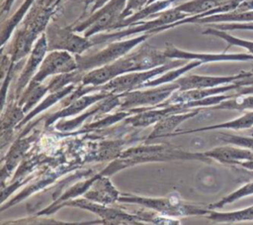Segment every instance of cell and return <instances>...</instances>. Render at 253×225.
Returning a JSON list of instances; mask_svg holds the SVG:
<instances>
[{
	"mask_svg": "<svg viewBox=\"0 0 253 225\" xmlns=\"http://www.w3.org/2000/svg\"><path fill=\"white\" fill-rule=\"evenodd\" d=\"M218 140H220L226 144L247 148V149L253 151V135L248 137V136L232 135V134H228V133H220V135L218 136Z\"/></svg>",
	"mask_w": 253,
	"mask_h": 225,
	"instance_id": "836d02e7",
	"label": "cell"
},
{
	"mask_svg": "<svg viewBox=\"0 0 253 225\" xmlns=\"http://www.w3.org/2000/svg\"><path fill=\"white\" fill-rule=\"evenodd\" d=\"M69 206V207H76L81 208L84 210L91 211L96 213L101 220L92 221V222H84L83 224H131V225H139L143 224L135 214L131 213L130 211H126L125 209L116 208V207H109L107 204L98 203L87 198H76V199H69L66 200L54 208V211L60 209L61 207Z\"/></svg>",
	"mask_w": 253,
	"mask_h": 225,
	"instance_id": "8992f818",
	"label": "cell"
},
{
	"mask_svg": "<svg viewBox=\"0 0 253 225\" xmlns=\"http://www.w3.org/2000/svg\"><path fill=\"white\" fill-rule=\"evenodd\" d=\"M252 74L250 70L226 76H212V75H200V74H188L185 76H180L175 80L179 84V90H190V89H200V88H209L218 85L228 84L235 82L241 78H244Z\"/></svg>",
	"mask_w": 253,
	"mask_h": 225,
	"instance_id": "5bb4252c",
	"label": "cell"
},
{
	"mask_svg": "<svg viewBox=\"0 0 253 225\" xmlns=\"http://www.w3.org/2000/svg\"><path fill=\"white\" fill-rule=\"evenodd\" d=\"M165 55L172 59H186L193 60L199 59L203 63L212 61H250L253 60V55L251 54H227L225 52L219 54L212 53H194L176 48L174 45L167 43L166 49L164 50Z\"/></svg>",
	"mask_w": 253,
	"mask_h": 225,
	"instance_id": "4fadbf2b",
	"label": "cell"
},
{
	"mask_svg": "<svg viewBox=\"0 0 253 225\" xmlns=\"http://www.w3.org/2000/svg\"><path fill=\"white\" fill-rule=\"evenodd\" d=\"M238 167H241L243 169H249V170H253V159L251 160H248V161H244V162H241Z\"/></svg>",
	"mask_w": 253,
	"mask_h": 225,
	"instance_id": "7bdbcfd3",
	"label": "cell"
},
{
	"mask_svg": "<svg viewBox=\"0 0 253 225\" xmlns=\"http://www.w3.org/2000/svg\"><path fill=\"white\" fill-rule=\"evenodd\" d=\"M44 33L48 52L66 51L75 56L82 55L93 47L90 38L78 35L70 26L60 27L56 23H49Z\"/></svg>",
	"mask_w": 253,
	"mask_h": 225,
	"instance_id": "ba28073f",
	"label": "cell"
},
{
	"mask_svg": "<svg viewBox=\"0 0 253 225\" xmlns=\"http://www.w3.org/2000/svg\"><path fill=\"white\" fill-rule=\"evenodd\" d=\"M253 22V10L245 12L231 11L227 13L214 14L195 20L196 24H215V23H242Z\"/></svg>",
	"mask_w": 253,
	"mask_h": 225,
	"instance_id": "484cf974",
	"label": "cell"
},
{
	"mask_svg": "<svg viewBox=\"0 0 253 225\" xmlns=\"http://www.w3.org/2000/svg\"><path fill=\"white\" fill-rule=\"evenodd\" d=\"M111 94H114V93L109 92V91L100 90V91L89 93L88 95L87 94L82 95V96L76 98L75 100H73L72 102H70L69 104H67L66 106H64L63 108H61L60 110L49 115L46 118L44 126L49 127L51 124H53L58 119H64L66 117L74 116V115L80 113L81 111L87 109L94 103H97L98 101L108 97Z\"/></svg>",
	"mask_w": 253,
	"mask_h": 225,
	"instance_id": "e0dca14e",
	"label": "cell"
},
{
	"mask_svg": "<svg viewBox=\"0 0 253 225\" xmlns=\"http://www.w3.org/2000/svg\"><path fill=\"white\" fill-rule=\"evenodd\" d=\"M203 35H211V36L218 37V38L224 40L227 43V47L224 50V52H226L231 46H236V47H241V48L247 50L249 54L253 55V41H248V40L234 37V36L228 34L226 31L219 30V29H216L213 27L206 29L203 32Z\"/></svg>",
	"mask_w": 253,
	"mask_h": 225,
	"instance_id": "1f68e13d",
	"label": "cell"
},
{
	"mask_svg": "<svg viewBox=\"0 0 253 225\" xmlns=\"http://www.w3.org/2000/svg\"><path fill=\"white\" fill-rule=\"evenodd\" d=\"M188 60L186 59H172L170 62L157 66L155 68L149 70H141V71H131L126 72L122 75L115 77L104 85L98 86L99 90L109 91L114 94H121L124 92L135 90L141 88L142 84L157 75H160L170 69L182 66L184 62Z\"/></svg>",
	"mask_w": 253,
	"mask_h": 225,
	"instance_id": "52a82bcc",
	"label": "cell"
},
{
	"mask_svg": "<svg viewBox=\"0 0 253 225\" xmlns=\"http://www.w3.org/2000/svg\"><path fill=\"white\" fill-rule=\"evenodd\" d=\"M38 133L34 132L29 137H18V139L11 146L7 155L2 159L1 167V182L4 185L6 178L12 173L13 169L25 158L26 153L32 147L33 142L37 139Z\"/></svg>",
	"mask_w": 253,
	"mask_h": 225,
	"instance_id": "2e32d148",
	"label": "cell"
},
{
	"mask_svg": "<svg viewBox=\"0 0 253 225\" xmlns=\"http://www.w3.org/2000/svg\"><path fill=\"white\" fill-rule=\"evenodd\" d=\"M37 0H25L24 3L19 7V9L13 14L9 19H7L5 22L2 23V28H1V45L4 47L6 42L10 39L13 31L15 28L21 23L23 18L27 15L29 10L31 9L32 5Z\"/></svg>",
	"mask_w": 253,
	"mask_h": 225,
	"instance_id": "83f0119b",
	"label": "cell"
},
{
	"mask_svg": "<svg viewBox=\"0 0 253 225\" xmlns=\"http://www.w3.org/2000/svg\"><path fill=\"white\" fill-rule=\"evenodd\" d=\"M155 1H158V0H148V2H147L146 5H148V4H150V3H153V2H155Z\"/></svg>",
	"mask_w": 253,
	"mask_h": 225,
	"instance_id": "f6af8a7d",
	"label": "cell"
},
{
	"mask_svg": "<svg viewBox=\"0 0 253 225\" xmlns=\"http://www.w3.org/2000/svg\"><path fill=\"white\" fill-rule=\"evenodd\" d=\"M119 202L138 204L149 208L161 215L168 217H184L195 215H207L211 212L208 204H198L186 202L177 193H171L166 197H145L131 193H121Z\"/></svg>",
	"mask_w": 253,
	"mask_h": 225,
	"instance_id": "7a4b0ae2",
	"label": "cell"
},
{
	"mask_svg": "<svg viewBox=\"0 0 253 225\" xmlns=\"http://www.w3.org/2000/svg\"><path fill=\"white\" fill-rule=\"evenodd\" d=\"M56 8L46 6L37 0L29 10L21 26L15 32L14 38L7 50L13 63H17L27 56L34 48L35 43L45 31L51 16Z\"/></svg>",
	"mask_w": 253,
	"mask_h": 225,
	"instance_id": "6da1fadb",
	"label": "cell"
},
{
	"mask_svg": "<svg viewBox=\"0 0 253 225\" xmlns=\"http://www.w3.org/2000/svg\"><path fill=\"white\" fill-rule=\"evenodd\" d=\"M47 43L45 33L43 32L34 45L33 50L29 54V56L21 70V73L15 84V96L19 98L25 88L28 86L36 72L38 71L42 59L47 54Z\"/></svg>",
	"mask_w": 253,
	"mask_h": 225,
	"instance_id": "7c38bea8",
	"label": "cell"
},
{
	"mask_svg": "<svg viewBox=\"0 0 253 225\" xmlns=\"http://www.w3.org/2000/svg\"><path fill=\"white\" fill-rule=\"evenodd\" d=\"M46 92H49L48 83L42 84V82L30 81L21 96L18 98L17 103L23 108V111L26 114L30 110H32V108L41 100V98Z\"/></svg>",
	"mask_w": 253,
	"mask_h": 225,
	"instance_id": "cb8c5ba5",
	"label": "cell"
},
{
	"mask_svg": "<svg viewBox=\"0 0 253 225\" xmlns=\"http://www.w3.org/2000/svg\"><path fill=\"white\" fill-rule=\"evenodd\" d=\"M253 195V179L246 181L242 186H240L238 189H236L235 191L229 193L228 195L222 197L220 200L211 203V204H208V207L211 210H215V209H220L222 208L224 205L228 204V203H232L235 202L241 198H244L246 196H250Z\"/></svg>",
	"mask_w": 253,
	"mask_h": 225,
	"instance_id": "d6a6232c",
	"label": "cell"
},
{
	"mask_svg": "<svg viewBox=\"0 0 253 225\" xmlns=\"http://www.w3.org/2000/svg\"><path fill=\"white\" fill-rule=\"evenodd\" d=\"M77 69L78 64L73 54L66 51H50L45 55L31 81L42 82L48 76L68 73Z\"/></svg>",
	"mask_w": 253,
	"mask_h": 225,
	"instance_id": "30bf717a",
	"label": "cell"
},
{
	"mask_svg": "<svg viewBox=\"0 0 253 225\" xmlns=\"http://www.w3.org/2000/svg\"><path fill=\"white\" fill-rule=\"evenodd\" d=\"M229 0H190L180 5L175 6V8L188 16L200 15L206 13L211 9L221 6Z\"/></svg>",
	"mask_w": 253,
	"mask_h": 225,
	"instance_id": "f546056e",
	"label": "cell"
},
{
	"mask_svg": "<svg viewBox=\"0 0 253 225\" xmlns=\"http://www.w3.org/2000/svg\"><path fill=\"white\" fill-rule=\"evenodd\" d=\"M15 0H1V16L2 21L4 20V16L10 12V9Z\"/></svg>",
	"mask_w": 253,
	"mask_h": 225,
	"instance_id": "f35d334b",
	"label": "cell"
},
{
	"mask_svg": "<svg viewBox=\"0 0 253 225\" xmlns=\"http://www.w3.org/2000/svg\"><path fill=\"white\" fill-rule=\"evenodd\" d=\"M42 4L49 6V7H53L56 8L58 6V4L62 1V0H40Z\"/></svg>",
	"mask_w": 253,
	"mask_h": 225,
	"instance_id": "ee69618b",
	"label": "cell"
},
{
	"mask_svg": "<svg viewBox=\"0 0 253 225\" xmlns=\"http://www.w3.org/2000/svg\"><path fill=\"white\" fill-rule=\"evenodd\" d=\"M179 84L175 81L150 87L145 90H131L119 94L121 104L119 110L126 111L132 108L153 107L165 101L175 90L179 89Z\"/></svg>",
	"mask_w": 253,
	"mask_h": 225,
	"instance_id": "9c48e42d",
	"label": "cell"
},
{
	"mask_svg": "<svg viewBox=\"0 0 253 225\" xmlns=\"http://www.w3.org/2000/svg\"><path fill=\"white\" fill-rule=\"evenodd\" d=\"M204 153L211 161H216L222 165L231 167L238 166L241 162L253 159V151L230 144L216 147Z\"/></svg>",
	"mask_w": 253,
	"mask_h": 225,
	"instance_id": "d6986e66",
	"label": "cell"
},
{
	"mask_svg": "<svg viewBox=\"0 0 253 225\" xmlns=\"http://www.w3.org/2000/svg\"><path fill=\"white\" fill-rule=\"evenodd\" d=\"M232 169L238 174V177L236 178L238 182H246L253 179V170H249L238 166H232Z\"/></svg>",
	"mask_w": 253,
	"mask_h": 225,
	"instance_id": "74e56055",
	"label": "cell"
},
{
	"mask_svg": "<svg viewBox=\"0 0 253 225\" xmlns=\"http://www.w3.org/2000/svg\"><path fill=\"white\" fill-rule=\"evenodd\" d=\"M108 1L110 0H81V2L84 4V9H83L82 15L79 17L77 21H81L87 18L92 13L97 11L99 8L104 6Z\"/></svg>",
	"mask_w": 253,
	"mask_h": 225,
	"instance_id": "e575fe53",
	"label": "cell"
},
{
	"mask_svg": "<svg viewBox=\"0 0 253 225\" xmlns=\"http://www.w3.org/2000/svg\"><path fill=\"white\" fill-rule=\"evenodd\" d=\"M124 56L128 63L129 72L149 70L172 60V58H169L165 55L164 51H160L148 45L145 41L139 44L135 50H131Z\"/></svg>",
	"mask_w": 253,
	"mask_h": 225,
	"instance_id": "8fae6325",
	"label": "cell"
},
{
	"mask_svg": "<svg viewBox=\"0 0 253 225\" xmlns=\"http://www.w3.org/2000/svg\"><path fill=\"white\" fill-rule=\"evenodd\" d=\"M253 10V0H245L238 5V7L234 10L236 12H245Z\"/></svg>",
	"mask_w": 253,
	"mask_h": 225,
	"instance_id": "ab89813d",
	"label": "cell"
},
{
	"mask_svg": "<svg viewBox=\"0 0 253 225\" xmlns=\"http://www.w3.org/2000/svg\"><path fill=\"white\" fill-rule=\"evenodd\" d=\"M251 135H253V130H252V131H251Z\"/></svg>",
	"mask_w": 253,
	"mask_h": 225,
	"instance_id": "7dc6e473",
	"label": "cell"
},
{
	"mask_svg": "<svg viewBox=\"0 0 253 225\" xmlns=\"http://www.w3.org/2000/svg\"><path fill=\"white\" fill-rule=\"evenodd\" d=\"M69 169L62 166H58L56 169L47 170L45 173H42L41 177H39L37 180H35L33 183H31L29 186H27L24 190H22L17 196H15L13 199H11L9 202H7L6 205H2L1 206V210L3 211L5 208H8L12 205H14L15 203L20 202L21 200H23L24 198H26L27 196L33 194L34 192L43 188L44 186L48 185L49 183H51L53 180H55L61 173L68 171Z\"/></svg>",
	"mask_w": 253,
	"mask_h": 225,
	"instance_id": "44dd1931",
	"label": "cell"
},
{
	"mask_svg": "<svg viewBox=\"0 0 253 225\" xmlns=\"http://www.w3.org/2000/svg\"><path fill=\"white\" fill-rule=\"evenodd\" d=\"M121 104V100L119 97V94H111L108 97L98 101L95 106L88 109L85 113L77 116L76 118L70 119V120H64L61 119L56 124V129L61 132H69L73 131L88 118H91L92 116H100L102 114H105L111 110H114L115 108L119 107Z\"/></svg>",
	"mask_w": 253,
	"mask_h": 225,
	"instance_id": "9a60e30c",
	"label": "cell"
},
{
	"mask_svg": "<svg viewBox=\"0 0 253 225\" xmlns=\"http://www.w3.org/2000/svg\"><path fill=\"white\" fill-rule=\"evenodd\" d=\"M213 28L223 30V31H233V30H247L253 31V22H242V23H221L216 24Z\"/></svg>",
	"mask_w": 253,
	"mask_h": 225,
	"instance_id": "d590c367",
	"label": "cell"
},
{
	"mask_svg": "<svg viewBox=\"0 0 253 225\" xmlns=\"http://www.w3.org/2000/svg\"><path fill=\"white\" fill-rule=\"evenodd\" d=\"M120 194L107 175L96 173L93 176L92 183L83 196L89 200L109 205L118 201Z\"/></svg>",
	"mask_w": 253,
	"mask_h": 225,
	"instance_id": "ac0fdd59",
	"label": "cell"
},
{
	"mask_svg": "<svg viewBox=\"0 0 253 225\" xmlns=\"http://www.w3.org/2000/svg\"><path fill=\"white\" fill-rule=\"evenodd\" d=\"M206 217L216 223H234L239 221H253V205L228 212H217L214 210H211Z\"/></svg>",
	"mask_w": 253,
	"mask_h": 225,
	"instance_id": "4316f807",
	"label": "cell"
},
{
	"mask_svg": "<svg viewBox=\"0 0 253 225\" xmlns=\"http://www.w3.org/2000/svg\"><path fill=\"white\" fill-rule=\"evenodd\" d=\"M176 1H178V0H161V1L158 0V1H155V2L150 3L148 5H145L142 9L134 12L133 14L128 16L127 18L122 20L115 27L114 31L125 29L126 27H129V26L133 25L136 22L143 21L144 19H146L148 17H153L156 14H158L159 12L168 9L170 7V5L174 2H176Z\"/></svg>",
	"mask_w": 253,
	"mask_h": 225,
	"instance_id": "7402d4cb",
	"label": "cell"
},
{
	"mask_svg": "<svg viewBox=\"0 0 253 225\" xmlns=\"http://www.w3.org/2000/svg\"><path fill=\"white\" fill-rule=\"evenodd\" d=\"M126 5V0H110L87 18L70 25V28L76 33H83L87 38L102 32H113L123 20L122 15Z\"/></svg>",
	"mask_w": 253,
	"mask_h": 225,
	"instance_id": "3957f363",
	"label": "cell"
},
{
	"mask_svg": "<svg viewBox=\"0 0 253 225\" xmlns=\"http://www.w3.org/2000/svg\"><path fill=\"white\" fill-rule=\"evenodd\" d=\"M151 36L152 35L150 34H142L128 40L114 41L108 43L107 46L101 50L95 52H86L82 55H75L78 70L87 72L94 68L114 62Z\"/></svg>",
	"mask_w": 253,
	"mask_h": 225,
	"instance_id": "277c9868",
	"label": "cell"
},
{
	"mask_svg": "<svg viewBox=\"0 0 253 225\" xmlns=\"http://www.w3.org/2000/svg\"><path fill=\"white\" fill-rule=\"evenodd\" d=\"M203 64V62L199 59H193L190 62H187L185 64H183L182 66L173 68L168 70L166 73L161 74L159 77L157 78H152L146 82H144L141 86L142 87H153V86H158L161 84H165V83H170L175 81L176 79H178L180 76H182L184 73H186L187 71L199 66Z\"/></svg>",
	"mask_w": 253,
	"mask_h": 225,
	"instance_id": "f1b7e54d",
	"label": "cell"
},
{
	"mask_svg": "<svg viewBox=\"0 0 253 225\" xmlns=\"http://www.w3.org/2000/svg\"><path fill=\"white\" fill-rule=\"evenodd\" d=\"M147 2L148 0H126V5L122 15L123 20L127 18L134 12L142 9L147 4Z\"/></svg>",
	"mask_w": 253,
	"mask_h": 225,
	"instance_id": "8d00e7d4",
	"label": "cell"
},
{
	"mask_svg": "<svg viewBox=\"0 0 253 225\" xmlns=\"http://www.w3.org/2000/svg\"><path fill=\"white\" fill-rule=\"evenodd\" d=\"M253 94V85H247V86H241L238 89L235 90L234 96L236 95H248Z\"/></svg>",
	"mask_w": 253,
	"mask_h": 225,
	"instance_id": "60d3db41",
	"label": "cell"
},
{
	"mask_svg": "<svg viewBox=\"0 0 253 225\" xmlns=\"http://www.w3.org/2000/svg\"><path fill=\"white\" fill-rule=\"evenodd\" d=\"M202 111H205L204 108H196L195 110H191L189 112L184 113H174L165 116L161 120H159L156 124H154V128L152 132L148 135L147 140H153L156 138L163 137H171L174 133L176 127L182 122L195 117Z\"/></svg>",
	"mask_w": 253,
	"mask_h": 225,
	"instance_id": "ffe728a7",
	"label": "cell"
},
{
	"mask_svg": "<svg viewBox=\"0 0 253 225\" xmlns=\"http://www.w3.org/2000/svg\"><path fill=\"white\" fill-rule=\"evenodd\" d=\"M235 83L241 87V86H247V85H253V74H250L244 78H241L239 80H236Z\"/></svg>",
	"mask_w": 253,
	"mask_h": 225,
	"instance_id": "b9f144b4",
	"label": "cell"
},
{
	"mask_svg": "<svg viewBox=\"0 0 253 225\" xmlns=\"http://www.w3.org/2000/svg\"><path fill=\"white\" fill-rule=\"evenodd\" d=\"M186 17H189L186 13H183L179 10H177L175 7L168 8L166 10H163L153 16V19L148 21H139L134 23L133 25L126 27L125 29L117 30L114 32H106V33H100L93 37H91V41L93 43V46L102 45V44H108L110 42L114 41H120L124 38L143 33V34H150L153 30L170 25L172 23H175L177 21H180ZM151 35V34H150Z\"/></svg>",
	"mask_w": 253,
	"mask_h": 225,
	"instance_id": "5b68a950",
	"label": "cell"
},
{
	"mask_svg": "<svg viewBox=\"0 0 253 225\" xmlns=\"http://www.w3.org/2000/svg\"><path fill=\"white\" fill-rule=\"evenodd\" d=\"M77 83H71V84H68L66 86H64L63 88L61 89H58L56 91H53V92H49V95L43 100L41 102L40 105H38L37 107H35L34 109H32V111H30L25 117L24 119L21 121V123L17 126L16 129H19L21 127H23L24 125H26L32 118H34L35 116H37L39 113H41L42 111L49 108L50 106H52L53 104H55L56 102L62 100L64 97H66L68 94H70L75 88H76V85Z\"/></svg>",
	"mask_w": 253,
	"mask_h": 225,
	"instance_id": "d4e9b609",
	"label": "cell"
},
{
	"mask_svg": "<svg viewBox=\"0 0 253 225\" xmlns=\"http://www.w3.org/2000/svg\"><path fill=\"white\" fill-rule=\"evenodd\" d=\"M250 72L253 74V65H252V68H251V70H250Z\"/></svg>",
	"mask_w": 253,
	"mask_h": 225,
	"instance_id": "bcb514c9",
	"label": "cell"
},
{
	"mask_svg": "<svg viewBox=\"0 0 253 225\" xmlns=\"http://www.w3.org/2000/svg\"><path fill=\"white\" fill-rule=\"evenodd\" d=\"M253 127V110H248L244 112L243 115L240 117L226 121L220 124L211 125V126H205L202 128L192 129V130H182V131H176L172 134V136L180 135V134H188V133H196V132H203V131H210V130H217V129H230V130H243V129H249ZM171 136V137H172Z\"/></svg>",
	"mask_w": 253,
	"mask_h": 225,
	"instance_id": "603a6c76",
	"label": "cell"
},
{
	"mask_svg": "<svg viewBox=\"0 0 253 225\" xmlns=\"http://www.w3.org/2000/svg\"><path fill=\"white\" fill-rule=\"evenodd\" d=\"M204 110H236L241 112L253 110V94L236 95L220 102L219 104L206 107Z\"/></svg>",
	"mask_w": 253,
	"mask_h": 225,
	"instance_id": "4dcf8cb0",
	"label": "cell"
}]
</instances>
